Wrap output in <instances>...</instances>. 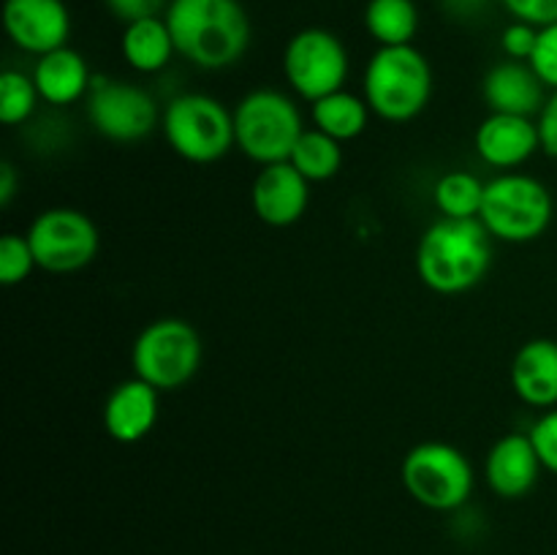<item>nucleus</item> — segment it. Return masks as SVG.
<instances>
[{"instance_id": "nucleus-1", "label": "nucleus", "mask_w": 557, "mask_h": 555, "mask_svg": "<svg viewBox=\"0 0 557 555\" xmlns=\"http://www.w3.org/2000/svg\"><path fill=\"white\" fill-rule=\"evenodd\" d=\"M163 20L177 54L196 69H232L248 52L250 20L239 0H172Z\"/></svg>"}, {"instance_id": "nucleus-2", "label": "nucleus", "mask_w": 557, "mask_h": 555, "mask_svg": "<svg viewBox=\"0 0 557 555\" xmlns=\"http://www.w3.org/2000/svg\"><path fill=\"white\" fill-rule=\"evenodd\" d=\"M493 237L479 218H441L424 229L417 248V272L435 294H462L487 278Z\"/></svg>"}, {"instance_id": "nucleus-3", "label": "nucleus", "mask_w": 557, "mask_h": 555, "mask_svg": "<svg viewBox=\"0 0 557 555\" xmlns=\"http://www.w3.org/2000/svg\"><path fill=\"white\" fill-rule=\"evenodd\" d=\"M370 112L386 123H408L428 109L433 98V69L413 44L379 47L362 79Z\"/></svg>"}, {"instance_id": "nucleus-4", "label": "nucleus", "mask_w": 557, "mask_h": 555, "mask_svg": "<svg viewBox=\"0 0 557 555\" xmlns=\"http://www.w3.org/2000/svg\"><path fill=\"white\" fill-rule=\"evenodd\" d=\"M555 201L542 180L522 172H504L484 188L479 221L500 243H533L549 229Z\"/></svg>"}, {"instance_id": "nucleus-5", "label": "nucleus", "mask_w": 557, "mask_h": 555, "mask_svg": "<svg viewBox=\"0 0 557 555\" xmlns=\"http://www.w3.org/2000/svg\"><path fill=\"white\" fill-rule=\"evenodd\" d=\"M166 145L190 163H215L237 147L234 112L207 92H180L163 107Z\"/></svg>"}, {"instance_id": "nucleus-6", "label": "nucleus", "mask_w": 557, "mask_h": 555, "mask_svg": "<svg viewBox=\"0 0 557 555\" xmlns=\"http://www.w3.org/2000/svg\"><path fill=\"white\" fill-rule=\"evenodd\" d=\"M302 131V112L294 98L281 90H272V87L250 90L234 107L237 147L259 166L288 161Z\"/></svg>"}, {"instance_id": "nucleus-7", "label": "nucleus", "mask_w": 557, "mask_h": 555, "mask_svg": "<svg viewBox=\"0 0 557 555\" xmlns=\"http://www.w3.org/2000/svg\"><path fill=\"white\" fill-rule=\"evenodd\" d=\"M400 479L406 493L430 511H457L476 484L471 460L446 441H424L403 457Z\"/></svg>"}, {"instance_id": "nucleus-8", "label": "nucleus", "mask_w": 557, "mask_h": 555, "mask_svg": "<svg viewBox=\"0 0 557 555\" xmlns=\"http://www.w3.org/2000/svg\"><path fill=\"white\" fill-rule=\"evenodd\" d=\"M134 375L156 386L158 392H172L188 384L201 368V337L196 326L185 319H156L136 335L131 348Z\"/></svg>"}, {"instance_id": "nucleus-9", "label": "nucleus", "mask_w": 557, "mask_h": 555, "mask_svg": "<svg viewBox=\"0 0 557 555\" xmlns=\"http://www.w3.org/2000/svg\"><path fill=\"white\" fill-rule=\"evenodd\" d=\"M25 234L38 270L52 272V275L85 270L96 259L98 245H101L96 223L74 207H52V210L38 212Z\"/></svg>"}, {"instance_id": "nucleus-10", "label": "nucleus", "mask_w": 557, "mask_h": 555, "mask_svg": "<svg viewBox=\"0 0 557 555\" xmlns=\"http://www.w3.org/2000/svg\"><path fill=\"white\" fill-rule=\"evenodd\" d=\"M283 74L299 98L313 103L343 90L348 79V52L335 33L305 27L286 44Z\"/></svg>"}, {"instance_id": "nucleus-11", "label": "nucleus", "mask_w": 557, "mask_h": 555, "mask_svg": "<svg viewBox=\"0 0 557 555\" xmlns=\"http://www.w3.org/2000/svg\"><path fill=\"white\" fill-rule=\"evenodd\" d=\"M90 125L109 141H141L161 125L158 103L145 87L117 79H92L87 92Z\"/></svg>"}, {"instance_id": "nucleus-12", "label": "nucleus", "mask_w": 557, "mask_h": 555, "mask_svg": "<svg viewBox=\"0 0 557 555\" xmlns=\"http://www.w3.org/2000/svg\"><path fill=\"white\" fill-rule=\"evenodd\" d=\"M3 27L11 44L36 58L69 47L71 14L63 0H5Z\"/></svg>"}, {"instance_id": "nucleus-13", "label": "nucleus", "mask_w": 557, "mask_h": 555, "mask_svg": "<svg viewBox=\"0 0 557 555\" xmlns=\"http://www.w3.org/2000/svg\"><path fill=\"white\" fill-rule=\"evenodd\" d=\"M310 183L288 161L261 166L250 185V207L267 226L286 229L308 212Z\"/></svg>"}, {"instance_id": "nucleus-14", "label": "nucleus", "mask_w": 557, "mask_h": 555, "mask_svg": "<svg viewBox=\"0 0 557 555\" xmlns=\"http://www.w3.org/2000/svg\"><path fill=\"white\" fill-rule=\"evenodd\" d=\"M473 145H476V156L487 166L515 172L542 150V136L533 118L490 112L476 128Z\"/></svg>"}, {"instance_id": "nucleus-15", "label": "nucleus", "mask_w": 557, "mask_h": 555, "mask_svg": "<svg viewBox=\"0 0 557 555\" xmlns=\"http://www.w3.org/2000/svg\"><path fill=\"white\" fill-rule=\"evenodd\" d=\"M542 460L528 433H506L495 441L484 460V479L498 498H525L542 477Z\"/></svg>"}, {"instance_id": "nucleus-16", "label": "nucleus", "mask_w": 557, "mask_h": 555, "mask_svg": "<svg viewBox=\"0 0 557 555\" xmlns=\"http://www.w3.org/2000/svg\"><path fill=\"white\" fill-rule=\"evenodd\" d=\"M158 403L161 392L139 375L120 381L103 403V430L120 444H136L156 428Z\"/></svg>"}, {"instance_id": "nucleus-17", "label": "nucleus", "mask_w": 557, "mask_h": 555, "mask_svg": "<svg viewBox=\"0 0 557 555\" xmlns=\"http://www.w3.org/2000/svg\"><path fill=\"white\" fill-rule=\"evenodd\" d=\"M482 96L490 112L498 114H522V118H533L547 103V87L539 79L531 63H520V60H500L493 69L484 74Z\"/></svg>"}, {"instance_id": "nucleus-18", "label": "nucleus", "mask_w": 557, "mask_h": 555, "mask_svg": "<svg viewBox=\"0 0 557 555\" xmlns=\"http://www.w3.org/2000/svg\"><path fill=\"white\" fill-rule=\"evenodd\" d=\"M511 390L525 406L549 408L557 406V341L533 337L517 348L511 359Z\"/></svg>"}, {"instance_id": "nucleus-19", "label": "nucleus", "mask_w": 557, "mask_h": 555, "mask_svg": "<svg viewBox=\"0 0 557 555\" xmlns=\"http://www.w3.org/2000/svg\"><path fill=\"white\" fill-rule=\"evenodd\" d=\"M33 82L38 96L52 107H71L82 101L92 87V74L87 60L76 49L60 47L41 54L33 65Z\"/></svg>"}, {"instance_id": "nucleus-20", "label": "nucleus", "mask_w": 557, "mask_h": 555, "mask_svg": "<svg viewBox=\"0 0 557 555\" xmlns=\"http://www.w3.org/2000/svg\"><path fill=\"white\" fill-rule=\"evenodd\" d=\"M120 52H123L125 63L139 74H158L172 63L177 47H174L166 20L147 16V20L125 25L123 38H120Z\"/></svg>"}, {"instance_id": "nucleus-21", "label": "nucleus", "mask_w": 557, "mask_h": 555, "mask_svg": "<svg viewBox=\"0 0 557 555\" xmlns=\"http://www.w3.org/2000/svg\"><path fill=\"white\" fill-rule=\"evenodd\" d=\"M310 120H313V128L324 131L332 139L351 141L368 131L370 107L364 96L337 90L310 103Z\"/></svg>"}, {"instance_id": "nucleus-22", "label": "nucleus", "mask_w": 557, "mask_h": 555, "mask_svg": "<svg viewBox=\"0 0 557 555\" xmlns=\"http://www.w3.org/2000/svg\"><path fill=\"white\" fill-rule=\"evenodd\" d=\"M364 27L381 47H406L419 30V9L413 0H370Z\"/></svg>"}, {"instance_id": "nucleus-23", "label": "nucleus", "mask_w": 557, "mask_h": 555, "mask_svg": "<svg viewBox=\"0 0 557 555\" xmlns=\"http://www.w3.org/2000/svg\"><path fill=\"white\" fill-rule=\"evenodd\" d=\"M288 163L302 174L308 183L332 180L343 166V141L332 139L319 128H305L294 145Z\"/></svg>"}, {"instance_id": "nucleus-24", "label": "nucleus", "mask_w": 557, "mask_h": 555, "mask_svg": "<svg viewBox=\"0 0 557 555\" xmlns=\"http://www.w3.org/2000/svg\"><path fill=\"white\" fill-rule=\"evenodd\" d=\"M484 188H487V183L479 180V174L457 169V172H446L435 183L433 201L438 207L441 218L471 221V218H479V212H482Z\"/></svg>"}, {"instance_id": "nucleus-25", "label": "nucleus", "mask_w": 557, "mask_h": 555, "mask_svg": "<svg viewBox=\"0 0 557 555\" xmlns=\"http://www.w3.org/2000/svg\"><path fill=\"white\" fill-rule=\"evenodd\" d=\"M38 87L33 76L5 69L0 74V120L3 125H22L33 118L38 107Z\"/></svg>"}, {"instance_id": "nucleus-26", "label": "nucleus", "mask_w": 557, "mask_h": 555, "mask_svg": "<svg viewBox=\"0 0 557 555\" xmlns=\"http://www.w3.org/2000/svg\"><path fill=\"white\" fill-rule=\"evenodd\" d=\"M36 267V256L27 243V234H3V239H0V283L16 286V283L27 281Z\"/></svg>"}, {"instance_id": "nucleus-27", "label": "nucleus", "mask_w": 557, "mask_h": 555, "mask_svg": "<svg viewBox=\"0 0 557 555\" xmlns=\"http://www.w3.org/2000/svg\"><path fill=\"white\" fill-rule=\"evenodd\" d=\"M533 71L539 74V79L544 82L547 90H557V22L547 27H539V44L536 52L531 58Z\"/></svg>"}, {"instance_id": "nucleus-28", "label": "nucleus", "mask_w": 557, "mask_h": 555, "mask_svg": "<svg viewBox=\"0 0 557 555\" xmlns=\"http://www.w3.org/2000/svg\"><path fill=\"white\" fill-rule=\"evenodd\" d=\"M528 435H531L533 446H536L544 471L555 473L557 477V406L544 411L542 417L533 422L531 433Z\"/></svg>"}, {"instance_id": "nucleus-29", "label": "nucleus", "mask_w": 557, "mask_h": 555, "mask_svg": "<svg viewBox=\"0 0 557 555\" xmlns=\"http://www.w3.org/2000/svg\"><path fill=\"white\" fill-rule=\"evenodd\" d=\"M539 44V27L528 25V22L515 20L511 25L504 27L500 33V49L509 60H520V63H531L533 52Z\"/></svg>"}, {"instance_id": "nucleus-30", "label": "nucleus", "mask_w": 557, "mask_h": 555, "mask_svg": "<svg viewBox=\"0 0 557 555\" xmlns=\"http://www.w3.org/2000/svg\"><path fill=\"white\" fill-rule=\"evenodd\" d=\"M515 20L533 27H547L557 22V0H500Z\"/></svg>"}, {"instance_id": "nucleus-31", "label": "nucleus", "mask_w": 557, "mask_h": 555, "mask_svg": "<svg viewBox=\"0 0 557 555\" xmlns=\"http://www.w3.org/2000/svg\"><path fill=\"white\" fill-rule=\"evenodd\" d=\"M107 9L117 16L120 22L131 25V22L147 20V16H158L166 0H103Z\"/></svg>"}, {"instance_id": "nucleus-32", "label": "nucleus", "mask_w": 557, "mask_h": 555, "mask_svg": "<svg viewBox=\"0 0 557 555\" xmlns=\"http://www.w3.org/2000/svg\"><path fill=\"white\" fill-rule=\"evenodd\" d=\"M539 136H542V150L557 161V90L547 98L544 109L536 118Z\"/></svg>"}, {"instance_id": "nucleus-33", "label": "nucleus", "mask_w": 557, "mask_h": 555, "mask_svg": "<svg viewBox=\"0 0 557 555\" xmlns=\"http://www.w3.org/2000/svg\"><path fill=\"white\" fill-rule=\"evenodd\" d=\"M490 0H444L446 14H451L455 20H473V16H482L487 11Z\"/></svg>"}, {"instance_id": "nucleus-34", "label": "nucleus", "mask_w": 557, "mask_h": 555, "mask_svg": "<svg viewBox=\"0 0 557 555\" xmlns=\"http://www.w3.org/2000/svg\"><path fill=\"white\" fill-rule=\"evenodd\" d=\"M16 194V169L11 166L9 161H3V166H0V205L9 207L11 199H14Z\"/></svg>"}]
</instances>
